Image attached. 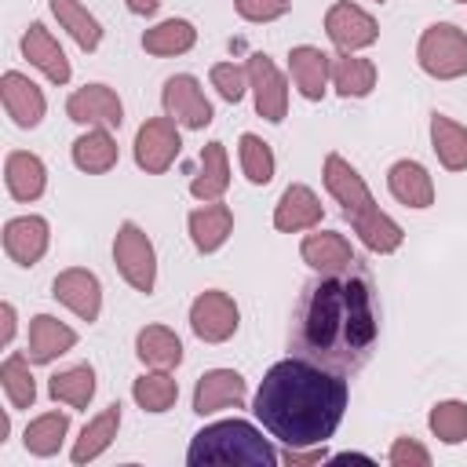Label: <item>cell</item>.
Instances as JSON below:
<instances>
[{"label":"cell","instance_id":"26","mask_svg":"<svg viewBox=\"0 0 467 467\" xmlns=\"http://www.w3.org/2000/svg\"><path fill=\"white\" fill-rule=\"evenodd\" d=\"M117 431H120V401L106 405L99 416H91V420L84 423L80 438L73 441L69 460H73V463H91V460H99V456H102V452L113 445Z\"/></svg>","mask_w":467,"mask_h":467},{"label":"cell","instance_id":"43","mask_svg":"<svg viewBox=\"0 0 467 467\" xmlns=\"http://www.w3.org/2000/svg\"><path fill=\"white\" fill-rule=\"evenodd\" d=\"M0 321H4V332H0V343L7 347V343L15 339V325H18V321H15V306H11V303H4V306H0Z\"/></svg>","mask_w":467,"mask_h":467},{"label":"cell","instance_id":"4","mask_svg":"<svg viewBox=\"0 0 467 467\" xmlns=\"http://www.w3.org/2000/svg\"><path fill=\"white\" fill-rule=\"evenodd\" d=\"M281 456L274 445L248 423V420H219L193 434L186 449V463L212 467V463H234V467H274Z\"/></svg>","mask_w":467,"mask_h":467},{"label":"cell","instance_id":"1","mask_svg":"<svg viewBox=\"0 0 467 467\" xmlns=\"http://www.w3.org/2000/svg\"><path fill=\"white\" fill-rule=\"evenodd\" d=\"M288 336L296 354L325 368H336L343 376L361 368L379 339L372 277L361 266H350L343 274H317L299 292Z\"/></svg>","mask_w":467,"mask_h":467},{"label":"cell","instance_id":"41","mask_svg":"<svg viewBox=\"0 0 467 467\" xmlns=\"http://www.w3.org/2000/svg\"><path fill=\"white\" fill-rule=\"evenodd\" d=\"M387 460H390L394 467H427V463H431V452H427V445H420L416 438H394Z\"/></svg>","mask_w":467,"mask_h":467},{"label":"cell","instance_id":"40","mask_svg":"<svg viewBox=\"0 0 467 467\" xmlns=\"http://www.w3.org/2000/svg\"><path fill=\"white\" fill-rule=\"evenodd\" d=\"M234 11L244 18V22H277L292 11V0H234Z\"/></svg>","mask_w":467,"mask_h":467},{"label":"cell","instance_id":"8","mask_svg":"<svg viewBox=\"0 0 467 467\" xmlns=\"http://www.w3.org/2000/svg\"><path fill=\"white\" fill-rule=\"evenodd\" d=\"M131 150H135V164L146 175H164L175 164L179 150H182L179 124L171 117H150V120H142L139 131H135Z\"/></svg>","mask_w":467,"mask_h":467},{"label":"cell","instance_id":"36","mask_svg":"<svg viewBox=\"0 0 467 467\" xmlns=\"http://www.w3.org/2000/svg\"><path fill=\"white\" fill-rule=\"evenodd\" d=\"M0 387L11 401V409H29L36 401V379H33V361L26 354H7L0 365Z\"/></svg>","mask_w":467,"mask_h":467},{"label":"cell","instance_id":"31","mask_svg":"<svg viewBox=\"0 0 467 467\" xmlns=\"http://www.w3.org/2000/svg\"><path fill=\"white\" fill-rule=\"evenodd\" d=\"M193 44H197V29L186 18H164V22H157V26H150L142 33V51L146 55H161V58L186 55Z\"/></svg>","mask_w":467,"mask_h":467},{"label":"cell","instance_id":"38","mask_svg":"<svg viewBox=\"0 0 467 467\" xmlns=\"http://www.w3.org/2000/svg\"><path fill=\"white\" fill-rule=\"evenodd\" d=\"M427 427L445 445L467 441V401H456V398L452 401H438L431 409V416H427Z\"/></svg>","mask_w":467,"mask_h":467},{"label":"cell","instance_id":"5","mask_svg":"<svg viewBox=\"0 0 467 467\" xmlns=\"http://www.w3.org/2000/svg\"><path fill=\"white\" fill-rule=\"evenodd\" d=\"M416 62L434 80H460L467 77V29L456 22H434L420 33Z\"/></svg>","mask_w":467,"mask_h":467},{"label":"cell","instance_id":"14","mask_svg":"<svg viewBox=\"0 0 467 467\" xmlns=\"http://www.w3.org/2000/svg\"><path fill=\"white\" fill-rule=\"evenodd\" d=\"M248 398V383L234 368H208L193 387V412L212 416L223 409H241Z\"/></svg>","mask_w":467,"mask_h":467},{"label":"cell","instance_id":"15","mask_svg":"<svg viewBox=\"0 0 467 467\" xmlns=\"http://www.w3.org/2000/svg\"><path fill=\"white\" fill-rule=\"evenodd\" d=\"M51 244V226L44 215H15L4 226V252L18 266H36Z\"/></svg>","mask_w":467,"mask_h":467},{"label":"cell","instance_id":"9","mask_svg":"<svg viewBox=\"0 0 467 467\" xmlns=\"http://www.w3.org/2000/svg\"><path fill=\"white\" fill-rule=\"evenodd\" d=\"M241 325V310L230 292L208 288L190 303V328L201 343H226Z\"/></svg>","mask_w":467,"mask_h":467},{"label":"cell","instance_id":"7","mask_svg":"<svg viewBox=\"0 0 467 467\" xmlns=\"http://www.w3.org/2000/svg\"><path fill=\"white\" fill-rule=\"evenodd\" d=\"M161 106H164V117H171L186 131H204L212 124V117H215L212 113V102H208V95L201 88V80L190 77V73H175V77L164 80Z\"/></svg>","mask_w":467,"mask_h":467},{"label":"cell","instance_id":"17","mask_svg":"<svg viewBox=\"0 0 467 467\" xmlns=\"http://www.w3.org/2000/svg\"><path fill=\"white\" fill-rule=\"evenodd\" d=\"M0 99H4V109L7 117L18 124V128H36L47 113V99L44 91L18 69H7L0 77Z\"/></svg>","mask_w":467,"mask_h":467},{"label":"cell","instance_id":"37","mask_svg":"<svg viewBox=\"0 0 467 467\" xmlns=\"http://www.w3.org/2000/svg\"><path fill=\"white\" fill-rule=\"evenodd\" d=\"M237 161H241V171L252 186H266L277 171V161H274V150L270 142H263L255 131H244L237 139Z\"/></svg>","mask_w":467,"mask_h":467},{"label":"cell","instance_id":"3","mask_svg":"<svg viewBox=\"0 0 467 467\" xmlns=\"http://www.w3.org/2000/svg\"><path fill=\"white\" fill-rule=\"evenodd\" d=\"M321 179H325V190L328 197L343 208V215L350 219L354 234L361 237V244L376 255H390L401 248L405 241V230L387 215L379 212L368 182L361 179V171L343 157V153H328L325 164H321Z\"/></svg>","mask_w":467,"mask_h":467},{"label":"cell","instance_id":"47","mask_svg":"<svg viewBox=\"0 0 467 467\" xmlns=\"http://www.w3.org/2000/svg\"><path fill=\"white\" fill-rule=\"evenodd\" d=\"M456 4H463V7H467V0H456Z\"/></svg>","mask_w":467,"mask_h":467},{"label":"cell","instance_id":"44","mask_svg":"<svg viewBox=\"0 0 467 467\" xmlns=\"http://www.w3.org/2000/svg\"><path fill=\"white\" fill-rule=\"evenodd\" d=\"M124 7H128L131 15H142V18H146V15H153V11L161 7V0H124Z\"/></svg>","mask_w":467,"mask_h":467},{"label":"cell","instance_id":"32","mask_svg":"<svg viewBox=\"0 0 467 467\" xmlns=\"http://www.w3.org/2000/svg\"><path fill=\"white\" fill-rule=\"evenodd\" d=\"M95 368L84 361V365H69V368H62V372H55L51 379H47V394L55 398V401H62V405H69V409H88L91 405V398H95Z\"/></svg>","mask_w":467,"mask_h":467},{"label":"cell","instance_id":"35","mask_svg":"<svg viewBox=\"0 0 467 467\" xmlns=\"http://www.w3.org/2000/svg\"><path fill=\"white\" fill-rule=\"evenodd\" d=\"M66 434H69V416L66 412H44V416L29 420V427L22 431V445H26L29 456L47 460L62 449Z\"/></svg>","mask_w":467,"mask_h":467},{"label":"cell","instance_id":"33","mask_svg":"<svg viewBox=\"0 0 467 467\" xmlns=\"http://www.w3.org/2000/svg\"><path fill=\"white\" fill-rule=\"evenodd\" d=\"M131 398L142 412H168L175 401H179V379L164 368H150L142 372L135 383H131Z\"/></svg>","mask_w":467,"mask_h":467},{"label":"cell","instance_id":"21","mask_svg":"<svg viewBox=\"0 0 467 467\" xmlns=\"http://www.w3.org/2000/svg\"><path fill=\"white\" fill-rule=\"evenodd\" d=\"M186 230H190L193 248L201 255H212V252H219L230 241V234H234V212L223 201H204L201 208L190 212Z\"/></svg>","mask_w":467,"mask_h":467},{"label":"cell","instance_id":"24","mask_svg":"<svg viewBox=\"0 0 467 467\" xmlns=\"http://www.w3.org/2000/svg\"><path fill=\"white\" fill-rule=\"evenodd\" d=\"M4 182H7V193L15 201L29 204V201L44 197V190H47V168H44V161L36 153L11 150L7 161H4Z\"/></svg>","mask_w":467,"mask_h":467},{"label":"cell","instance_id":"48","mask_svg":"<svg viewBox=\"0 0 467 467\" xmlns=\"http://www.w3.org/2000/svg\"><path fill=\"white\" fill-rule=\"evenodd\" d=\"M376 4H383V0H376Z\"/></svg>","mask_w":467,"mask_h":467},{"label":"cell","instance_id":"27","mask_svg":"<svg viewBox=\"0 0 467 467\" xmlns=\"http://www.w3.org/2000/svg\"><path fill=\"white\" fill-rule=\"evenodd\" d=\"M376 80H379V69H376L372 58H361V55H350V51L332 55V88L343 99H368Z\"/></svg>","mask_w":467,"mask_h":467},{"label":"cell","instance_id":"20","mask_svg":"<svg viewBox=\"0 0 467 467\" xmlns=\"http://www.w3.org/2000/svg\"><path fill=\"white\" fill-rule=\"evenodd\" d=\"M22 55H26L29 66H36L51 84H69L73 66H69L66 51L58 47V40L51 36V29H47L44 22H33V26L22 33Z\"/></svg>","mask_w":467,"mask_h":467},{"label":"cell","instance_id":"34","mask_svg":"<svg viewBox=\"0 0 467 467\" xmlns=\"http://www.w3.org/2000/svg\"><path fill=\"white\" fill-rule=\"evenodd\" d=\"M51 15L77 40L80 51H95L102 44V26H99V18L80 0H51Z\"/></svg>","mask_w":467,"mask_h":467},{"label":"cell","instance_id":"25","mask_svg":"<svg viewBox=\"0 0 467 467\" xmlns=\"http://www.w3.org/2000/svg\"><path fill=\"white\" fill-rule=\"evenodd\" d=\"M230 186V161H226V146L223 142H204L201 157H197V175L190 182V193L197 201H223Z\"/></svg>","mask_w":467,"mask_h":467},{"label":"cell","instance_id":"12","mask_svg":"<svg viewBox=\"0 0 467 467\" xmlns=\"http://www.w3.org/2000/svg\"><path fill=\"white\" fill-rule=\"evenodd\" d=\"M66 117L84 128H120L124 124V102L109 84H84L66 99Z\"/></svg>","mask_w":467,"mask_h":467},{"label":"cell","instance_id":"30","mask_svg":"<svg viewBox=\"0 0 467 467\" xmlns=\"http://www.w3.org/2000/svg\"><path fill=\"white\" fill-rule=\"evenodd\" d=\"M431 150L445 171H467V128L445 113L431 117Z\"/></svg>","mask_w":467,"mask_h":467},{"label":"cell","instance_id":"46","mask_svg":"<svg viewBox=\"0 0 467 467\" xmlns=\"http://www.w3.org/2000/svg\"><path fill=\"white\" fill-rule=\"evenodd\" d=\"M7 431H11V420H7V412H4V416H0V445L7 441Z\"/></svg>","mask_w":467,"mask_h":467},{"label":"cell","instance_id":"19","mask_svg":"<svg viewBox=\"0 0 467 467\" xmlns=\"http://www.w3.org/2000/svg\"><path fill=\"white\" fill-rule=\"evenodd\" d=\"M299 255L317 274H343V270L358 266V255H354L350 241L339 230H314V234H306L303 244H299Z\"/></svg>","mask_w":467,"mask_h":467},{"label":"cell","instance_id":"29","mask_svg":"<svg viewBox=\"0 0 467 467\" xmlns=\"http://www.w3.org/2000/svg\"><path fill=\"white\" fill-rule=\"evenodd\" d=\"M135 354L146 368H164L171 372L182 361V339L168 325H146L135 336Z\"/></svg>","mask_w":467,"mask_h":467},{"label":"cell","instance_id":"23","mask_svg":"<svg viewBox=\"0 0 467 467\" xmlns=\"http://www.w3.org/2000/svg\"><path fill=\"white\" fill-rule=\"evenodd\" d=\"M387 190H390V197H394L398 204L416 208V212H423V208L434 204V179H431V171H427L420 161H409V157L390 164V171H387Z\"/></svg>","mask_w":467,"mask_h":467},{"label":"cell","instance_id":"6","mask_svg":"<svg viewBox=\"0 0 467 467\" xmlns=\"http://www.w3.org/2000/svg\"><path fill=\"white\" fill-rule=\"evenodd\" d=\"M113 263H117L120 277H124L135 292L150 296V292L157 288V248H153L150 234H146L139 223L124 219V223L117 226V237H113Z\"/></svg>","mask_w":467,"mask_h":467},{"label":"cell","instance_id":"45","mask_svg":"<svg viewBox=\"0 0 467 467\" xmlns=\"http://www.w3.org/2000/svg\"><path fill=\"white\" fill-rule=\"evenodd\" d=\"M350 460H361V463H372L368 456H361V452H339V456H332V463H350Z\"/></svg>","mask_w":467,"mask_h":467},{"label":"cell","instance_id":"16","mask_svg":"<svg viewBox=\"0 0 467 467\" xmlns=\"http://www.w3.org/2000/svg\"><path fill=\"white\" fill-rule=\"evenodd\" d=\"M288 73H292L296 91L306 102H321L332 84V55L314 44H299L288 51Z\"/></svg>","mask_w":467,"mask_h":467},{"label":"cell","instance_id":"39","mask_svg":"<svg viewBox=\"0 0 467 467\" xmlns=\"http://www.w3.org/2000/svg\"><path fill=\"white\" fill-rule=\"evenodd\" d=\"M212 88L226 99V102H241L252 88H248V66H237V62H215L212 66Z\"/></svg>","mask_w":467,"mask_h":467},{"label":"cell","instance_id":"22","mask_svg":"<svg viewBox=\"0 0 467 467\" xmlns=\"http://www.w3.org/2000/svg\"><path fill=\"white\" fill-rule=\"evenodd\" d=\"M77 347V328H69L66 321L51 317V314H36L29 321V343H26V358L33 365H51L55 358L69 354Z\"/></svg>","mask_w":467,"mask_h":467},{"label":"cell","instance_id":"42","mask_svg":"<svg viewBox=\"0 0 467 467\" xmlns=\"http://www.w3.org/2000/svg\"><path fill=\"white\" fill-rule=\"evenodd\" d=\"M281 460H285V463H292V467H303V463H321V460H325V449H321V445H314L310 452H303V449H288Z\"/></svg>","mask_w":467,"mask_h":467},{"label":"cell","instance_id":"28","mask_svg":"<svg viewBox=\"0 0 467 467\" xmlns=\"http://www.w3.org/2000/svg\"><path fill=\"white\" fill-rule=\"evenodd\" d=\"M120 150L117 139L109 135V128H88L84 135L73 139V164L88 175H106L109 168H117Z\"/></svg>","mask_w":467,"mask_h":467},{"label":"cell","instance_id":"10","mask_svg":"<svg viewBox=\"0 0 467 467\" xmlns=\"http://www.w3.org/2000/svg\"><path fill=\"white\" fill-rule=\"evenodd\" d=\"M325 33L336 44V51L358 55V51H365V47H372L379 40V22L365 7H358L350 0H336L325 11Z\"/></svg>","mask_w":467,"mask_h":467},{"label":"cell","instance_id":"13","mask_svg":"<svg viewBox=\"0 0 467 467\" xmlns=\"http://www.w3.org/2000/svg\"><path fill=\"white\" fill-rule=\"evenodd\" d=\"M51 296L66 306V310H73L80 321H99V314H102V285H99V277L91 274V270H84V266H69V270H62L55 281H51Z\"/></svg>","mask_w":467,"mask_h":467},{"label":"cell","instance_id":"11","mask_svg":"<svg viewBox=\"0 0 467 467\" xmlns=\"http://www.w3.org/2000/svg\"><path fill=\"white\" fill-rule=\"evenodd\" d=\"M248 88H252V99H255V113L270 124H281L288 117V80L285 73L274 66L270 55L255 51L248 58Z\"/></svg>","mask_w":467,"mask_h":467},{"label":"cell","instance_id":"2","mask_svg":"<svg viewBox=\"0 0 467 467\" xmlns=\"http://www.w3.org/2000/svg\"><path fill=\"white\" fill-rule=\"evenodd\" d=\"M347 405H350L347 376L303 354L274 361L252 398L255 420L270 431V438L285 441L288 449L325 445L339 431Z\"/></svg>","mask_w":467,"mask_h":467},{"label":"cell","instance_id":"18","mask_svg":"<svg viewBox=\"0 0 467 467\" xmlns=\"http://www.w3.org/2000/svg\"><path fill=\"white\" fill-rule=\"evenodd\" d=\"M325 215L321 197L306 186V182H292L285 186V193L274 204V230L281 234H299V230H314Z\"/></svg>","mask_w":467,"mask_h":467}]
</instances>
